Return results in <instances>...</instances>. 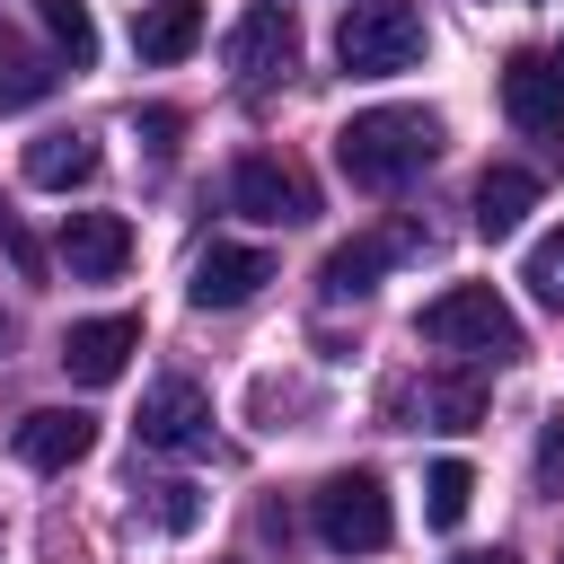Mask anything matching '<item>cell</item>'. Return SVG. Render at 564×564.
<instances>
[{"label": "cell", "mask_w": 564, "mask_h": 564, "mask_svg": "<svg viewBox=\"0 0 564 564\" xmlns=\"http://www.w3.org/2000/svg\"><path fill=\"white\" fill-rule=\"evenodd\" d=\"M62 264H70V282H115L132 264V229L115 212H70L62 220Z\"/></svg>", "instance_id": "cell-12"}, {"label": "cell", "mask_w": 564, "mask_h": 564, "mask_svg": "<svg viewBox=\"0 0 564 564\" xmlns=\"http://www.w3.org/2000/svg\"><path fill=\"white\" fill-rule=\"evenodd\" d=\"M423 9L414 0H352L344 9V26H335V62L352 70V79H397V70H414L423 62Z\"/></svg>", "instance_id": "cell-3"}, {"label": "cell", "mask_w": 564, "mask_h": 564, "mask_svg": "<svg viewBox=\"0 0 564 564\" xmlns=\"http://www.w3.org/2000/svg\"><path fill=\"white\" fill-rule=\"evenodd\" d=\"M538 212V176L529 167H485L476 176V238H511Z\"/></svg>", "instance_id": "cell-15"}, {"label": "cell", "mask_w": 564, "mask_h": 564, "mask_svg": "<svg viewBox=\"0 0 564 564\" xmlns=\"http://www.w3.org/2000/svg\"><path fill=\"white\" fill-rule=\"evenodd\" d=\"M502 115L520 132H564V79L546 53H511L502 62Z\"/></svg>", "instance_id": "cell-13"}, {"label": "cell", "mask_w": 564, "mask_h": 564, "mask_svg": "<svg viewBox=\"0 0 564 564\" xmlns=\"http://www.w3.org/2000/svg\"><path fill=\"white\" fill-rule=\"evenodd\" d=\"M432 159H441V115H423V106H370V115H352V123L335 132V167H344L361 194H397V185H414Z\"/></svg>", "instance_id": "cell-1"}, {"label": "cell", "mask_w": 564, "mask_h": 564, "mask_svg": "<svg viewBox=\"0 0 564 564\" xmlns=\"http://www.w3.org/2000/svg\"><path fill=\"white\" fill-rule=\"evenodd\" d=\"M546 62H555V79H564V44H555V53H546Z\"/></svg>", "instance_id": "cell-25"}, {"label": "cell", "mask_w": 564, "mask_h": 564, "mask_svg": "<svg viewBox=\"0 0 564 564\" xmlns=\"http://www.w3.org/2000/svg\"><path fill=\"white\" fill-rule=\"evenodd\" d=\"M538 476H546V485L564 476V414H546V441H538Z\"/></svg>", "instance_id": "cell-23"}, {"label": "cell", "mask_w": 564, "mask_h": 564, "mask_svg": "<svg viewBox=\"0 0 564 564\" xmlns=\"http://www.w3.org/2000/svg\"><path fill=\"white\" fill-rule=\"evenodd\" d=\"M229 70L238 79H291L300 70V18L282 0H256L238 26H229Z\"/></svg>", "instance_id": "cell-6"}, {"label": "cell", "mask_w": 564, "mask_h": 564, "mask_svg": "<svg viewBox=\"0 0 564 564\" xmlns=\"http://www.w3.org/2000/svg\"><path fill=\"white\" fill-rule=\"evenodd\" d=\"M97 449V423L79 414V405H35L26 423H18V458L35 467V476H62V467H79Z\"/></svg>", "instance_id": "cell-11"}, {"label": "cell", "mask_w": 564, "mask_h": 564, "mask_svg": "<svg viewBox=\"0 0 564 564\" xmlns=\"http://www.w3.org/2000/svg\"><path fill=\"white\" fill-rule=\"evenodd\" d=\"M141 352V317H79L70 335H62V370L79 379V388H106V379H123V361Z\"/></svg>", "instance_id": "cell-8"}, {"label": "cell", "mask_w": 564, "mask_h": 564, "mask_svg": "<svg viewBox=\"0 0 564 564\" xmlns=\"http://www.w3.org/2000/svg\"><path fill=\"white\" fill-rule=\"evenodd\" d=\"M44 88H53V62H44V53H26V44L0 26V106L18 115V106H35Z\"/></svg>", "instance_id": "cell-20"}, {"label": "cell", "mask_w": 564, "mask_h": 564, "mask_svg": "<svg viewBox=\"0 0 564 564\" xmlns=\"http://www.w3.org/2000/svg\"><path fill=\"white\" fill-rule=\"evenodd\" d=\"M264 282H273V256H264V247H203L185 300H194V308H247Z\"/></svg>", "instance_id": "cell-9"}, {"label": "cell", "mask_w": 564, "mask_h": 564, "mask_svg": "<svg viewBox=\"0 0 564 564\" xmlns=\"http://www.w3.org/2000/svg\"><path fill=\"white\" fill-rule=\"evenodd\" d=\"M476 414H485V379H476V370H441V379H423V423L467 432Z\"/></svg>", "instance_id": "cell-17"}, {"label": "cell", "mask_w": 564, "mask_h": 564, "mask_svg": "<svg viewBox=\"0 0 564 564\" xmlns=\"http://www.w3.org/2000/svg\"><path fill=\"white\" fill-rule=\"evenodd\" d=\"M35 18L53 26V53H62L70 70L97 62V18H88V0H35Z\"/></svg>", "instance_id": "cell-19"}, {"label": "cell", "mask_w": 564, "mask_h": 564, "mask_svg": "<svg viewBox=\"0 0 564 564\" xmlns=\"http://www.w3.org/2000/svg\"><path fill=\"white\" fill-rule=\"evenodd\" d=\"M88 176H97V141H88V132H44V141H26V185L70 194V185H88Z\"/></svg>", "instance_id": "cell-16"}, {"label": "cell", "mask_w": 564, "mask_h": 564, "mask_svg": "<svg viewBox=\"0 0 564 564\" xmlns=\"http://www.w3.org/2000/svg\"><path fill=\"white\" fill-rule=\"evenodd\" d=\"M458 564H520V555H502V546H494V555H458Z\"/></svg>", "instance_id": "cell-24"}, {"label": "cell", "mask_w": 564, "mask_h": 564, "mask_svg": "<svg viewBox=\"0 0 564 564\" xmlns=\"http://www.w3.org/2000/svg\"><path fill=\"white\" fill-rule=\"evenodd\" d=\"M414 247H423V229H414V220H397V229H379V238H344V247L326 256V273H317V282H326V300H361V291H370L397 256H414Z\"/></svg>", "instance_id": "cell-10"}, {"label": "cell", "mask_w": 564, "mask_h": 564, "mask_svg": "<svg viewBox=\"0 0 564 564\" xmlns=\"http://www.w3.org/2000/svg\"><path fill=\"white\" fill-rule=\"evenodd\" d=\"M229 212H247V220H264V229H300V220H317V185H308L291 159L247 150V159L229 167Z\"/></svg>", "instance_id": "cell-5"}, {"label": "cell", "mask_w": 564, "mask_h": 564, "mask_svg": "<svg viewBox=\"0 0 564 564\" xmlns=\"http://www.w3.org/2000/svg\"><path fill=\"white\" fill-rule=\"evenodd\" d=\"M0 344H9V317H0Z\"/></svg>", "instance_id": "cell-26"}, {"label": "cell", "mask_w": 564, "mask_h": 564, "mask_svg": "<svg viewBox=\"0 0 564 564\" xmlns=\"http://www.w3.org/2000/svg\"><path fill=\"white\" fill-rule=\"evenodd\" d=\"M414 335L441 344V352H485V361H520L529 352V335H520V317H511V300L494 282H449L441 300H423Z\"/></svg>", "instance_id": "cell-2"}, {"label": "cell", "mask_w": 564, "mask_h": 564, "mask_svg": "<svg viewBox=\"0 0 564 564\" xmlns=\"http://www.w3.org/2000/svg\"><path fill=\"white\" fill-rule=\"evenodd\" d=\"M520 282H529V291H538V300H546V308L564 317V229H546V238L529 247V264H520Z\"/></svg>", "instance_id": "cell-21"}, {"label": "cell", "mask_w": 564, "mask_h": 564, "mask_svg": "<svg viewBox=\"0 0 564 564\" xmlns=\"http://www.w3.org/2000/svg\"><path fill=\"white\" fill-rule=\"evenodd\" d=\"M467 502H476V467H467V458H441V467L423 476V520H432V529H458Z\"/></svg>", "instance_id": "cell-18"}, {"label": "cell", "mask_w": 564, "mask_h": 564, "mask_svg": "<svg viewBox=\"0 0 564 564\" xmlns=\"http://www.w3.org/2000/svg\"><path fill=\"white\" fill-rule=\"evenodd\" d=\"M317 538H326L335 555H379V546L397 538L388 485H379L370 467H352V476H326V485H317Z\"/></svg>", "instance_id": "cell-4"}, {"label": "cell", "mask_w": 564, "mask_h": 564, "mask_svg": "<svg viewBox=\"0 0 564 564\" xmlns=\"http://www.w3.org/2000/svg\"><path fill=\"white\" fill-rule=\"evenodd\" d=\"M141 449H212V397L194 379H159L141 397Z\"/></svg>", "instance_id": "cell-7"}, {"label": "cell", "mask_w": 564, "mask_h": 564, "mask_svg": "<svg viewBox=\"0 0 564 564\" xmlns=\"http://www.w3.org/2000/svg\"><path fill=\"white\" fill-rule=\"evenodd\" d=\"M141 502H150V520H159V529H194V520H203V494H194L185 476H167V485H141Z\"/></svg>", "instance_id": "cell-22"}, {"label": "cell", "mask_w": 564, "mask_h": 564, "mask_svg": "<svg viewBox=\"0 0 564 564\" xmlns=\"http://www.w3.org/2000/svg\"><path fill=\"white\" fill-rule=\"evenodd\" d=\"M194 44H203V0H141V9H132V53H141V62L167 70V62H185Z\"/></svg>", "instance_id": "cell-14"}]
</instances>
